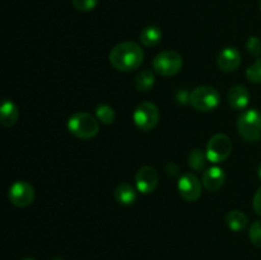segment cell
I'll list each match as a JSON object with an SVG mask.
<instances>
[{
  "label": "cell",
  "instance_id": "obj_1",
  "mask_svg": "<svg viewBox=\"0 0 261 260\" xmlns=\"http://www.w3.org/2000/svg\"><path fill=\"white\" fill-rule=\"evenodd\" d=\"M109 60L116 70L129 73L142 65L144 53L139 43L134 41H124L110 51Z\"/></svg>",
  "mask_w": 261,
  "mask_h": 260
},
{
  "label": "cell",
  "instance_id": "obj_2",
  "mask_svg": "<svg viewBox=\"0 0 261 260\" xmlns=\"http://www.w3.org/2000/svg\"><path fill=\"white\" fill-rule=\"evenodd\" d=\"M68 130L78 139H92L99 132L98 120L88 112H76L69 117Z\"/></svg>",
  "mask_w": 261,
  "mask_h": 260
},
{
  "label": "cell",
  "instance_id": "obj_3",
  "mask_svg": "<svg viewBox=\"0 0 261 260\" xmlns=\"http://www.w3.org/2000/svg\"><path fill=\"white\" fill-rule=\"evenodd\" d=\"M237 129L244 140L250 143L261 139V112L257 109L246 110L237 120Z\"/></svg>",
  "mask_w": 261,
  "mask_h": 260
},
{
  "label": "cell",
  "instance_id": "obj_4",
  "mask_svg": "<svg viewBox=\"0 0 261 260\" xmlns=\"http://www.w3.org/2000/svg\"><path fill=\"white\" fill-rule=\"evenodd\" d=\"M189 103L200 112H209L216 110L221 103V94L214 87L200 86L190 92Z\"/></svg>",
  "mask_w": 261,
  "mask_h": 260
},
{
  "label": "cell",
  "instance_id": "obj_5",
  "mask_svg": "<svg viewBox=\"0 0 261 260\" xmlns=\"http://www.w3.org/2000/svg\"><path fill=\"white\" fill-rule=\"evenodd\" d=\"M153 70L162 76L176 75L182 68V56L175 50H166L153 59Z\"/></svg>",
  "mask_w": 261,
  "mask_h": 260
},
{
  "label": "cell",
  "instance_id": "obj_6",
  "mask_svg": "<svg viewBox=\"0 0 261 260\" xmlns=\"http://www.w3.org/2000/svg\"><path fill=\"white\" fill-rule=\"evenodd\" d=\"M135 126L142 132H149L157 126L160 121V110L153 102H142L133 114Z\"/></svg>",
  "mask_w": 261,
  "mask_h": 260
},
{
  "label": "cell",
  "instance_id": "obj_7",
  "mask_svg": "<svg viewBox=\"0 0 261 260\" xmlns=\"http://www.w3.org/2000/svg\"><path fill=\"white\" fill-rule=\"evenodd\" d=\"M232 152V142L226 134H216L206 144V157L212 163H221L229 157Z\"/></svg>",
  "mask_w": 261,
  "mask_h": 260
},
{
  "label": "cell",
  "instance_id": "obj_8",
  "mask_svg": "<svg viewBox=\"0 0 261 260\" xmlns=\"http://www.w3.org/2000/svg\"><path fill=\"white\" fill-rule=\"evenodd\" d=\"M8 198L13 205L18 208H25L35 200V189L27 181H15L9 188Z\"/></svg>",
  "mask_w": 261,
  "mask_h": 260
},
{
  "label": "cell",
  "instance_id": "obj_9",
  "mask_svg": "<svg viewBox=\"0 0 261 260\" xmlns=\"http://www.w3.org/2000/svg\"><path fill=\"white\" fill-rule=\"evenodd\" d=\"M203 183L193 172H186L178 180V191L186 201H196L201 195Z\"/></svg>",
  "mask_w": 261,
  "mask_h": 260
},
{
  "label": "cell",
  "instance_id": "obj_10",
  "mask_svg": "<svg viewBox=\"0 0 261 260\" xmlns=\"http://www.w3.org/2000/svg\"><path fill=\"white\" fill-rule=\"evenodd\" d=\"M158 172L150 166H143L135 173V188L142 194H150L158 185Z\"/></svg>",
  "mask_w": 261,
  "mask_h": 260
},
{
  "label": "cell",
  "instance_id": "obj_11",
  "mask_svg": "<svg viewBox=\"0 0 261 260\" xmlns=\"http://www.w3.org/2000/svg\"><path fill=\"white\" fill-rule=\"evenodd\" d=\"M241 53L236 47H226L217 56V65L224 73L236 71L241 65Z\"/></svg>",
  "mask_w": 261,
  "mask_h": 260
},
{
  "label": "cell",
  "instance_id": "obj_12",
  "mask_svg": "<svg viewBox=\"0 0 261 260\" xmlns=\"http://www.w3.org/2000/svg\"><path fill=\"white\" fill-rule=\"evenodd\" d=\"M201 183H203V186L208 191L219 190L226 183V172L218 166H214V167L204 171Z\"/></svg>",
  "mask_w": 261,
  "mask_h": 260
},
{
  "label": "cell",
  "instance_id": "obj_13",
  "mask_svg": "<svg viewBox=\"0 0 261 260\" xmlns=\"http://www.w3.org/2000/svg\"><path fill=\"white\" fill-rule=\"evenodd\" d=\"M227 98H228V103L232 109L244 110L246 109L250 102V93L246 87L241 86V84H237V86H233L229 88Z\"/></svg>",
  "mask_w": 261,
  "mask_h": 260
},
{
  "label": "cell",
  "instance_id": "obj_14",
  "mask_svg": "<svg viewBox=\"0 0 261 260\" xmlns=\"http://www.w3.org/2000/svg\"><path fill=\"white\" fill-rule=\"evenodd\" d=\"M19 119V110L12 99L5 98L0 109V124L4 127L14 126Z\"/></svg>",
  "mask_w": 261,
  "mask_h": 260
},
{
  "label": "cell",
  "instance_id": "obj_15",
  "mask_svg": "<svg viewBox=\"0 0 261 260\" xmlns=\"http://www.w3.org/2000/svg\"><path fill=\"white\" fill-rule=\"evenodd\" d=\"M114 196L121 205H132L137 200V189L129 183H121L115 188Z\"/></svg>",
  "mask_w": 261,
  "mask_h": 260
},
{
  "label": "cell",
  "instance_id": "obj_16",
  "mask_svg": "<svg viewBox=\"0 0 261 260\" xmlns=\"http://www.w3.org/2000/svg\"><path fill=\"white\" fill-rule=\"evenodd\" d=\"M224 222L228 226V228L233 232H241L249 224V218L244 212L234 209V211H229L224 217Z\"/></svg>",
  "mask_w": 261,
  "mask_h": 260
},
{
  "label": "cell",
  "instance_id": "obj_17",
  "mask_svg": "<svg viewBox=\"0 0 261 260\" xmlns=\"http://www.w3.org/2000/svg\"><path fill=\"white\" fill-rule=\"evenodd\" d=\"M162 40V31L157 25H147L142 30L139 35L140 43H143L147 47H153L158 45Z\"/></svg>",
  "mask_w": 261,
  "mask_h": 260
},
{
  "label": "cell",
  "instance_id": "obj_18",
  "mask_svg": "<svg viewBox=\"0 0 261 260\" xmlns=\"http://www.w3.org/2000/svg\"><path fill=\"white\" fill-rule=\"evenodd\" d=\"M155 83V76L153 74L152 70L147 69V70H143L135 76V88L140 92H148L154 87Z\"/></svg>",
  "mask_w": 261,
  "mask_h": 260
},
{
  "label": "cell",
  "instance_id": "obj_19",
  "mask_svg": "<svg viewBox=\"0 0 261 260\" xmlns=\"http://www.w3.org/2000/svg\"><path fill=\"white\" fill-rule=\"evenodd\" d=\"M206 161H208L206 153L201 149H193L188 157L189 166L194 171H203L205 168Z\"/></svg>",
  "mask_w": 261,
  "mask_h": 260
},
{
  "label": "cell",
  "instance_id": "obj_20",
  "mask_svg": "<svg viewBox=\"0 0 261 260\" xmlns=\"http://www.w3.org/2000/svg\"><path fill=\"white\" fill-rule=\"evenodd\" d=\"M96 117L99 122L105 125H111L115 121V110L106 103L98 105L96 109Z\"/></svg>",
  "mask_w": 261,
  "mask_h": 260
},
{
  "label": "cell",
  "instance_id": "obj_21",
  "mask_svg": "<svg viewBox=\"0 0 261 260\" xmlns=\"http://www.w3.org/2000/svg\"><path fill=\"white\" fill-rule=\"evenodd\" d=\"M246 78L251 83L261 84V58L257 59L252 65L247 68Z\"/></svg>",
  "mask_w": 261,
  "mask_h": 260
},
{
  "label": "cell",
  "instance_id": "obj_22",
  "mask_svg": "<svg viewBox=\"0 0 261 260\" xmlns=\"http://www.w3.org/2000/svg\"><path fill=\"white\" fill-rule=\"evenodd\" d=\"M99 0H71V4L79 12H91L98 5Z\"/></svg>",
  "mask_w": 261,
  "mask_h": 260
},
{
  "label": "cell",
  "instance_id": "obj_23",
  "mask_svg": "<svg viewBox=\"0 0 261 260\" xmlns=\"http://www.w3.org/2000/svg\"><path fill=\"white\" fill-rule=\"evenodd\" d=\"M250 241L255 245V246L261 247V219L260 221L254 222L250 227L249 231Z\"/></svg>",
  "mask_w": 261,
  "mask_h": 260
},
{
  "label": "cell",
  "instance_id": "obj_24",
  "mask_svg": "<svg viewBox=\"0 0 261 260\" xmlns=\"http://www.w3.org/2000/svg\"><path fill=\"white\" fill-rule=\"evenodd\" d=\"M247 51H249L251 55L254 56H260L261 55V40L259 37H250L246 42Z\"/></svg>",
  "mask_w": 261,
  "mask_h": 260
},
{
  "label": "cell",
  "instance_id": "obj_25",
  "mask_svg": "<svg viewBox=\"0 0 261 260\" xmlns=\"http://www.w3.org/2000/svg\"><path fill=\"white\" fill-rule=\"evenodd\" d=\"M252 208H254L255 213L261 217V188L255 193L254 200H252Z\"/></svg>",
  "mask_w": 261,
  "mask_h": 260
},
{
  "label": "cell",
  "instance_id": "obj_26",
  "mask_svg": "<svg viewBox=\"0 0 261 260\" xmlns=\"http://www.w3.org/2000/svg\"><path fill=\"white\" fill-rule=\"evenodd\" d=\"M189 98H190V92L186 91V88H181L176 92V99L180 103H188Z\"/></svg>",
  "mask_w": 261,
  "mask_h": 260
},
{
  "label": "cell",
  "instance_id": "obj_27",
  "mask_svg": "<svg viewBox=\"0 0 261 260\" xmlns=\"http://www.w3.org/2000/svg\"><path fill=\"white\" fill-rule=\"evenodd\" d=\"M257 177H259V180L261 181V162L259 163V166H257Z\"/></svg>",
  "mask_w": 261,
  "mask_h": 260
},
{
  "label": "cell",
  "instance_id": "obj_28",
  "mask_svg": "<svg viewBox=\"0 0 261 260\" xmlns=\"http://www.w3.org/2000/svg\"><path fill=\"white\" fill-rule=\"evenodd\" d=\"M22 260H35V259H33V257H24V259Z\"/></svg>",
  "mask_w": 261,
  "mask_h": 260
},
{
  "label": "cell",
  "instance_id": "obj_29",
  "mask_svg": "<svg viewBox=\"0 0 261 260\" xmlns=\"http://www.w3.org/2000/svg\"><path fill=\"white\" fill-rule=\"evenodd\" d=\"M53 260H64V259H61V257H54Z\"/></svg>",
  "mask_w": 261,
  "mask_h": 260
},
{
  "label": "cell",
  "instance_id": "obj_30",
  "mask_svg": "<svg viewBox=\"0 0 261 260\" xmlns=\"http://www.w3.org/2000/svg\"><path fill=\"white\" fill-rule=\"evenodd\" d=\"M260 10H261V0H260Z\"/></svg>",
  "mask_w": 261,
  "mask_h": 260
}]
</instances>
